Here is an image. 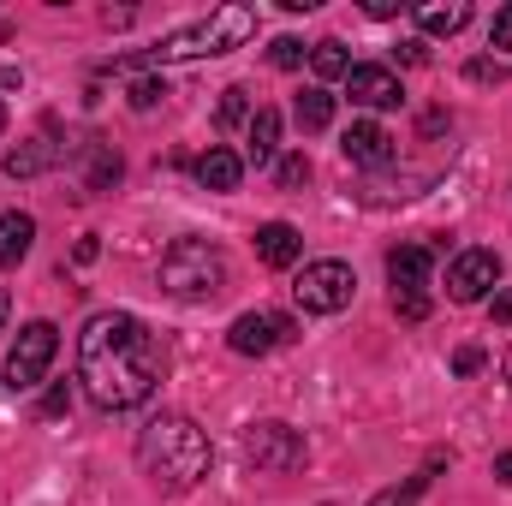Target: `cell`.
Instances as JSON below:
<instances>
[{
    "label": "cell",
    "instance_id": "obj_23",
    "mask_svg": "<svg viewBox=\"0 0 512 506\" xmlns=\"http://www.w3.org/2000/svg\"><path fill=\"white\" fill-rule=\"evenodd\" d=\"M167 96V84L161 78H131V108H155Z\"/></svg>",
    "mask_w": 512,
    "mask_h": 506
},
{
    "label": "cell",
    "instance_id": "obj_21",
    "mask_svg": "<svg viewBox=\"0 0 512 506\" xmlns=\"http://www.w3.org/2000/svg\"><path fill=\"white\" fill-rule=\"evenodd\" d=\"M423 489H429V477H405V483H393V489H382L370 506H417L423 501Z\"/></svg>",
    "mask_w": 512,
    "mask_h": 506
},
{
    "label": "cell",
    "instance_id": "obj_9",
    "mask_svg": "<svg viewBox=\"0 0 512 506\" xmlns=\"http://www.w3.org/2000/svg\"><path fill=\"white\" fill-rule=\"evenodd\" d=\"M489 286H501V256L495 251H459L453 256V268H447L453 304H477V298H489Z\"/></svg>",
    "mask_w": 512,
    "mask_h": 506
},
{
    "label": "cell",
    "instance_id": "obj_16",
    "mask_svg": "<svg viewBox=\"0 0 512 506\" xmlns=\"http://www.w3.org/2000/svg\"><path fill=\"white\" fill-rule=\"evenodd\" d=\"M417 24H423L429 36H453V30H465V24H471V6H465V0H447V6H441V0H429V6H417Z\"/></svg>",
    "mask_w": 512,
    "mask_h": 506
},
{
    "label": "cell",
    "instance_id": "obj_38",
    "mask_svg": "<svg viewBox=\"0 0 512 506\" xmlns=\"http://www.w3.org/2000/svg\"><path fill=\"white\" fill-rule=\"evenodd\" d=\"M0 131H6V102H0Z\"/></svg>",
    "mask_w": 512,
    "mask_h": 506
},
{
    "label": "cell",
    "instance_id": "obj_13",
    "mask_svg": "<svg viewBox=\"0 0 512 506\" xmlns=\"http://www.w3.org/2000/svg\"><path fill=\"white\" fill-rule=\"evenodd\" d=\"M304 251V239H298V227H286V221H268V227H256V256L268 262V268H292Z\"/></svg>",
    "mask_w": 512,
    "mask_h": 506
},
{
    "label": "cell",
    "instance_id": "obj_30",
    "mask_svg": "<svg viewBox=\"0 0 512 506\" xmlns=\"http://www.w3.org/2000/svg\"><path fill=\"white\" fill-rule=\"evenodd\" d=\"M66 405H72V387L60 381V387H48V399H42V417H60Z\"/></svg>",
    "mask_w": 512,
    "mask_h": 506
},
{
    "label": "cell",
    "instance_id": "obj_34",
    "mask_svg": "<svg viewBox=\"0 0 512 506\" xmlns=\"http://www.w3.org/2000/svg\"><path fill=\"white\" fill-rule=\"evenodd\" d=\"M364 12H370V18H393V12H399V0H364Z\"/></svg>",
    "mask_w": 512,
    "mask_h": 506
},
{
    "label": "cell",
    "instance_id": "obj_17",
    "mask_svg": "<svg viewBox=\"0 0 512 506\" xmlns=\"http://www.w3.org/2000/svg\"><path fill=\"white\" fill-rule=\"evenodd\" d=\"M54 155H60V149H54L48 137H30V143H18V149L6 155V173H12V179H36L42 167H54Z\"/></svg>",
    "mask_w": 512,
    "mask_h": 506
},
{
    "label": "cell",
    "instance_id": "obj_5",
    "mask_svg": "<svg viewBox=\"0 0 512 506\" xmlns=\"http://www.w3.org/2000/svg\"><path fill=\"white\" fill-rule=\"evenodd\" d=\"M352 292H358V280H352V268L334 262V256L304 262V274H298V286H292V298H298L304 316H340V310L352 304Z\"/></svg>",
    "mask_w": 512,
    "mask_h": 506
},
{
    "label": "cell",
    "instance_id": "obj_25",
    "mask_svg": "<svg viewBox=\"0 0 512 506\" xmlns=\"http://www.w3.org/2000/svg\"><path fill=\"white\" fill-rule=\"evenodd\" d=\"M465 78H471V84H501V78H512V66H501V60H471Z\"/></svg>",
    "mask_w": 512,
    "mask_h": 506
},
{
    "label": "cell",
    "instance_id": "obj_36",
    "mask_svg": "<svg viewBox=\"0 0 512 506\" xmlns=\"http://www.w3.org/2000/svg\"><path fill=\"white\" fill-rule=\"evenodd\" d=\"M6 310H12V298H6V286H0V322H6Z\"/></svg>",
    "mask_w": 512,
    "mask_h": 506
},
{
    "label": "cell",
    "instance_id": "obj_29",
    "mask_svg": "<svg viewBox=\"0 0 512 506\" xmlns=\"http://www.w3.org/2000/svg\"><path fill=\"white\" fill-rule=\"evenodd\" d=\"M304 179H310V161L304 155H286L280 161V185H304Z\"/></svg>",
    "mask_w": 512,
    "mask_h": 506
},
{
    "label": "cell",
    "instance_id": "obj_11",
    "mask_svg": "<svg viewBox=\"0 0 512 506\" xmlns=\"http://www.w3.org/2000/svg\"><path fill=\"white\" fill-rule=\"evenodd\" d=\"M346 96H352L358 108H393L405 90H399V78H393L387 66H352V72H346Z\"/></svg>",
    "mask_w": 512,
    "mask_h": 506
},
{
    "label": "cell",
    "instance_id": "obj_12",
    "mask_svg": "<svg viewBox=\"0 0 512 506\" xmlns=\"http://www.w3.org/2000/svg\"><path fill=\"white\" fill-rule=\"evenodd\" d=\"M429 274H435V251H429V245H399V251H387V280H393V292H423Z\"/></svg>",
    "mask_w": 512,
    "mask_h": 506
},
{
    "label": "cell",
    "instance_id": "obj_22",
    "mask_svg": "<svg viewBox=\"0 0 512 506\" xmlns=\"http://www.w3.org/2000/svg\"><path fill=\"white\" fill-rule=\"evenodd\" d=\"M268 60H274L280 72H292V66H304V42H298V36H280V42L268 48Z\"/></svg>",
    "mask_w": 512,
    "mask_h": 506
},
{
    "label": "cell",
    "instance_id": "obj_19",
    "mask_svg": "<svg viewBox=\"0 0 512 506\" xmlns=\"http://www.w3.org/2000/svg\"><path fill=\"white\" fill-rule=\"evenodd\" d=\"M328 120H334V96H328V90H304V96H298V126L328 131Z\"/></svg>",
    "mask_w": 512,
    "mask_h": 506
},
{
    "label": "cell",
    "instance_id": "obj_8",
    "mask_svg": "<svg viewBox=\"0 0 512 506\" xmlns=\"http://www.w3.org/2000/svg\"><path fill=\"white\" fill-rule=\"evenodd\" d=\"M286 340H292V322L274 316V310H251V316H239V322L227 328V346H233L239 358H268V352H280Z\"/></svg>",
    "mask_w": 512,
    "mask_h": 506
},
{
    "label": "cell",
    "instance_id": "obj_7",
    "mask_svg": "<svg viewBox=\"0 0 512 506\" xmlns=\"http://www.w3.org/2000/svg\"><path fill=\"white\" fill-rule=\"evenodd\" d=\"M245 459H251L256 471L286 477V471L304 465V435L286 429V423H251V429H245Z\"/></svg>",
    "mask_w": 512,
    "mask_h": 506
},
{
    "label": "cell",
    "instance_id": "obj_14",
    "mask_svg": "<svg viewBox=\"0 0 512 506\" xmlns=\"http://www.w3.org/2000/svg\"><path fill=\"white\" fill-rule=\"evenodd\" d=\"M245 179V161L233 155V149H209V155H197V185L203 191H233Z\"/></svg>",
    "mask_w": 512,
    "mask_h": 506
},
{
    "label": "cell",
    "instance_id": "obj_33",
    "mask_svg": "<svg viewBox=\"0 0 512 506\" xmlns=\"http://www.w3.org/2000/svg\"><path fill=\"white\" fill-rule=\"evenodd\" d=\"M399 60H405V66H423V60H429V48H423V42H405V48H399Z\"/></svg>",
    "mask_w": 512,
    "mask_h": 506
},
{
    "label": "cell",
    "instance_id": "obj_28",
    "mask_svg": "<svg viewBox=\"0 0 512 506\" xmlns=\"http://www.w3.org/2000/svg\"><path fill=\"white\" fill-rule=\"evenodd\" d=\"M489 42H495V48H512V0L495 12V24H489Z\"/></svg>",
    "mask_w": 512,
    "mask_h": 506
},
{
    "label": "cell",
    "instance_id": "obj_26",
    "mask_svg": "<svg viewBox=\"0 0 512 506\" xmlns=\"http://www.w3.org/2000/svg\"><path fill=\"white\" fill-rule=\"evenodd\" d=\"M245 114H251V90H239V84H233V90H227V102H221V120H227V126H239Z\"/></svg>",
    "mask_w": 512,
    "mask_h": 506
},
{
    "label": "cell",
    "instance_id": "obj_3",
    "mask_svg": "<svg viewBox=\"0 0 512 506\" xmlns=\"http://www.w3.org/2000/svg\"><path fill=\"white\" fill-rule=\"evenodd\" d=\"M251 36H256V12H251V6H215L209 18H197V24H185V30L161 36L149 60H155V66H161V60H203V54L245 48Z\"/></svg>",
    "mask_w": 512,
    "mask_h": 506
},
{
    "label": "cell",
    "instance_id": "obj_31",
    "mask_svg": "<svg viewBox=\"0 0 512 506\" xmlns=\"http://www.w3.org/2000/svg\"><path fill=\"white\" fill-rule=\"evenodd\" d=\"M453 370H459V376L483 370V352H477V346H459V352H453Z\"/></svg>",
    "mask_w": 512,
    "mask_h": 506
},
{
    "label": "cell",
    "instance_id": "obj_6",
    "mask_svg": "<svg viewBox=\"0 0 512 506\" xmlns=\"http://www.w3.org/2000/svg\"><path fill=\"white\" fill-rule=\"evenodd\" d=\"M54 352H60V328H54V322L18 328V340H12V352H6V387H12V393H30L36 381L48 376Z\"/></svg>",
    "mask_w": 512,
    "mask_h": 506
},
{
    "label": "cell",
    "instance_id": "obj_15",
    "mask_svg": "<svg viewBox=\"0 0 512 506\" xmlns=\"http://www.w3.org/2000/svg\"><path fill=\"white\" fill-rule=\"evenodd\" d=\"M30 245H36V221L30 215H0V268H18L24 256H30Z\"/></svg>",
    "mask_w": 512,
    "mask_h": 506
},
{
    "label": "cell",
    "instance_id": "obj_2",
    "mask_svg": "<svg viewBox=\"0 0 512 506\" xmlns=\"http://www.w3.org/2000/svg\"><path fill=\"white\" fill-rule=\"evenodd\" d=\"M209 435L191 423V417H179V411H161V417H149L143 423V435H137V465H143V477L155 483V489H167V495H185L203 471H209Z\"/></svg>",
    "mask_w": 512,
    "mask_h": 506
},
{
    "label": "cell",
    "instance_id": "obj_10",
    "mask_svg": "<svg viewBox=\"0 0 512 506\" xmlns=\"http://www.w3.org/2000/svg\"><path fill=\"white\" fill-rule=\"evenodd\" d=\"M340 155L352 167H387L393 161V137L376 120H358V126H346V137H340Z\"/></svg>",
    "mask_w": 512,
    "mask_h": 506
},
{
    "label": "cell",
    "instance_id": "obj_27",
    "mask_svg": "<svg viewBox=\"0 0 512 506\" xmlns=\"http://www.w3.org/2000/svg\"><path fill=\"white\" fill-rule=\"evenodd\" d=\"M114 179H120V155H108V149H102V155H96V167H90V185L102 191V185H114Z\"/></svg>",
    "mask_w": 512,
    "mask_h": 506
},
{
    "label": "cell",
    "instance_id": "obj_1",
    "mask_svg": "<svg viewBox=\"0 0 512 506\" xmlns=\"http://www.w3.org/2000/svg\"><path fill=\"white\" fill-rule=\"evenodd\" d=\"M167 370L161 340L149 334V322H137L126 310H102L84 322L78 334V381L102 411H131L143 405Z\"/></svg>",
    "mask_w": 512,
    "mask_h": 506
},
{
    "label": "cell",
    "instance_id": "obj_35",
    "mask_svg": "<svg viewBox=\"0 0 512 506\" xmlns=\"http://www.w3.org/2000/svg\"><path fill=\"white\" fill-rule=\"evenodd\" d=\"M495 477H501V483H512V453H501V459H495Z\"/></svg>",
    "mask_w": 512,
    "mask_h": 506
},
{
    "label": "cell",
    "instance_id": "obj_32",
    "mask_svg": "<svg viewBox=\"0 0 512 506\" xmlns=\"http://www.w3.org/2000/svg\"><path fill=\"white\" fill-rule=\"evenodd\" d=\"M489 316H495L501 328L512 322V286H507V292H495V298H489Z\"/></svg>",
    "mask_w": 512,
    "mask_h": 506
},
{
    "label": "cell",
    "instance_id": "obj_37",
    "mask_svg": "<svg viewBox=\"0 0 512 506\" xmlns=\"http://www.w3.org/2000/svg\"><path fill=\"white\" fill-rule=\"evenodd\" d=\"M507 387H512V346H507Z\"/></svg>",
    "mask_w": 512,
    "mask_h": 506
},
{
    "label": "cell",
    "instance_id": "obj_20",
    "mask_svg": "<svg viewBox=\"0 0 512 506\" xmlns=\"http://www.w3.org/2000/svg\"><path fill=\"white\" fill-rule=\"evenodd\" d=\"M310 66H316V78H346V72H352L346 42H334V36H328V42H316V48H310Z\"/></svg>",
    "mask_w": 512,
    "mask_h": 506
},
{
    "label": "cell",
    "instance_id": "obj_18",
    "mask_svg": "<svg viewBox=\"0 0 512 506\" xmlns=\"http://www.w3.org/2000/svg\"><path fill=\"white\" fill-rule=\"evenodd\" d=\"M274 149H280V114H274V108H256L251 114V161L256 167H268Z\"/></svg>",
    "mask_w": 512,
    "mask_h": 506
},
{
    "label": "cell",
    "instance_id": "obj_24",
    "mask_svg": "<svg viewBox=\"0 0 512 506\" xmlns=\"http://www.w3.org/2000/svg\"><path fill=\"white\" fill-rule=\"evenodd\" d=\"M393 310H399L405 322H423V316H429V292H393Z\"/></svg>",
    "mask_w": 512,
    "mask_h": 506
},
{
    "label": "cell",
    "instance_id": "obj_4",
    "mask_svg": "<svg viewBox=\"0 0 512 506\" xmlns=\"http://www.w3.org/2000/svg\"><path fill=\"white\" fill-rule=\"evenodd\" d=\"M161 292H173V298H221L227 292V256L221 245H209V239H179L173 251L161 256Z\"/></svg>",
    "mask_w": 512,
    "mask_h": 506
}]
</instances>
